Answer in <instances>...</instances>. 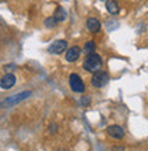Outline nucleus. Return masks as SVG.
<instances>
[{
  "mask_svg": "<svg viewBox=\"0 0 148 151\" xmlns=\"http://www.w3.org/2000/svg\"><path fill=\"white\" fill-rule=\"evenodd\" d=\"M102 66H103V60H102L100 55H97L96 52L89 54V55L85 56V60H84V63H82L84 70H87V72H89V73L100 72Z\"/></svg>",
  "mask_w": 148,
  "mask_h": 151,
  "instance_id": "obj_1",
  "label": "nucleus"
},
{
  "mask_svg": "<svg viewBox=\"0 0 148 151\" xmlns=\"http://www.w3.org/2000/svg\"><path fill=\"white\" fill-rule=\"evenodd\" d=\"M69 84H70V88L71 91L77 92V93H82L85 91V84L84 81L81 80V77L77 73H71L70 77H69Z\"/></svg>",
  "mask_w": 148,
  "mask_h": 151,
  "instance_id": "obj_2",
  "label": "nucleus"
},
{
  "mask_svg": "<svg viewBox=\"0 0 148 151\" xmlns=\"http://www.w3.org/2000/svg\"><path fill=\"white\" fill-rule=\"evenodd\" d=\"M91 83H92V85L95 88H103L108 83V74L106 72H102V70L93 73Z\"/></svg>",
  "mask_w": 148,
  "mask_h": 151,
  "instance_id": "obj_3",
  "label": "nucleus"
},
{
  "mask_svg": "<svg viewBox=\"0 0 148 151\" xmlns=\"http://www.w3.org/2000/svg\"><path fill=\"white\" fill-rule=\"evenodd\" d=\"M66 48H67V41L66 40H56L48 47V52L55 54V55H60V54H63L66 51Z\"/></svg>",
  "mask_w": 148,
  "mask_h": 151,
  "instance_id": "obj_4",
  "label": "nucleus"
},
{
  "mask_svg": "<svg viewBox=\"0 0 148 151\" xmlns=\"http://www.w3.org/2000/svg\"><path fill=\"white\" fill-rule=\"evenodd\" d=\"M15 81H16V78L12 73H6V74L0 78V88H3V89H10V88L14 87Z\"/></svg>",
  "mask_w": 148,
  "mask_h": 151,
  "instance_id": "obj_5",
  "label": "nucleus"
},
{
  "mask_svg": "<svg viewBox=\"0 0 148 151\" xmlns=\"http://www.w3.org/2000/svg\"><path fill=\"white\" fill-rule=\"evenodd\" d=\"M80 55H81V48L78 47V45H74V47H70L67 51H66L64 58H66L67 62H76V60L80 58Z\"/></svg>",
  "mask_w": 148,
  "mask_h": 151,
  "instance_id": "obj_6",
  "label": "nucleus"
},
{
  "mask_svg": "<svg viewBox=\"0 0 148 151\" xmlns=\"http://www.w3.org/2000/svg\"><path fill=\"white\" fill-rule=\"evenodd\" d=\"M107 133H108V136H111L114 139H122L125 136V131L119 125H110L107 128Z\"/></svg>",
  "mask_w": 148,
  "mask_h": 151,
  "instance_id": "obj_7",
  "label": "nucleus"
},
{
  "mask_svg": "<svg viewBox=\"0 0 148 151\" xmlns=\"http://www.w3.org/2000/svg\"><path fill=\"white\" fill-rule=\"evenodd\" d=\"M32 95V92H22V93H18V95H14L11 96V98H8L6 102H4V104H8V106H12V104H16L18 102H22V100H25L26 98H29V96Z\"/></svg>",
  "mask_w": 148,
  "mask_h": 151,
  "instance_id": "obj_8",
  "label": "nucleus"
},
{
  "mask_svg": "<svg viewBox=\"0 0 148 151\" xmlns=\"http://www.w3.org/2000/svg\"><path fill=\"white\" fill-rule=\"evenodd\" d=\"M87 28L91 33H97L102 28V24H100V21L97 18H88L87 21Z\"/></svg>",
  "mask_w": 148,
  "mask_h": 151,
  "instance_id": "obj_9",
  "label": "nucleus"
},
{
  "mask_svg": "<svg viewBox=\"0 0 148 151\" xmlns=\"http://www.w3.org/2000/svg\"><path fill=\"white\" fill-rule=\"evenodd\" d=\"M106 8L111 15H117L119 12V6L115 0H106Z\"/></svg>",
  "mask_w": 148,
  "mask_h": 151,
  "instance_id": "obj_10",
  "label": "nucleus"
},
{
  "mask_svg": "<svg viewBox=\"0 0 148 151\" xmlns=\"http://www.w3.org/2000/svg\"><path fill=\"white\" fill-rule=\"evenodd\" d=\"M66 10L62 7H58L55 10V12H54V19L56 21V22H62V21L66 19Z\"/></svg>",
  "mask_w": 148,
  "mask_h": 151,
  "instance_id": "obj_11",
  "label": "nucleus"
},
{
  "mask_svg": "<svg viewBox=\"0 0 148 151\" xmlns=\"http://www.w3.org/2000/svg\"><path fill=\"white\" fill-rule=\"evenodd\" d=\"M95 50H96V45H95V41H88V43H85L84 45V52L87 54V55H89V54H93L95 52Z\"/></svg>",
  "mask_w": 148,
  "mask_h": 151,
  "instance_id": "obj_12",
  "label": "nucleus"
},
{
  "mask_svg": "<svg viewBox=\"0 0 148 151\" xmlns=\"http://www.w3.org/2000/svg\"><path fill=\"white\" fill-rule=\"evenodd\" d=\"M44 24H45V26H47V28H55L58 22H56V21L54 19V17H52V18H47Z\"/></svg>",
  "mask_w": 148,
  "mask_h": 151,
  "instance_id": "obj_13",
  "label": "nucleus"
},
{
  "mask_svg": "<svg viewBox=\"0 0 148 151\" xmlns=\"http://www.w3.org/2000/svg\"><path fill=\"white\" fill-rule=\"evenodd\" d=\"M81 103H82V104H88V103H89V99L87 98V96H82V99H81Z\"/></svg>",
  "mask_w": 148,
  "mask_h": 151,
  "instance_id": "obj_14",
  "label": "nucleus"
},
{
  "mask_svg": "<svg viewBox=\"0 0 148 151\" xmlns=\"http://www.w3.org/2000/svg\"><path fill=\"white\" fill-rule=\"evenodd\" d=\"M112 150L114 151H124V147H114Z\"/></svg>",
  "mask_w": 148,
  "mask_h": 151,
  "instance_id": "obj_15",
  "label": "nucleus"
},
{
  "mask_svg": "<svg viewBox=\"0 0 148 151\" xmlns=\"http://www.w3.org/2000/svg\"><path fill=\"white\" fill-rule=\"evenodd\" d=\"M8 69H10V70H12V69H15V66L11 63V66H6V70H8Z\"/></svg>",
  "mask_w": 148,
  "mask_h": 151,
  "instance_id": "obj_16",
  "label": "nucleus"
}]
</instances>
